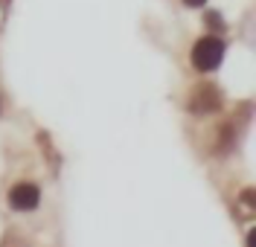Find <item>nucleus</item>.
<instances>
[{"label": "nucleus", "mask_w": 256, "mask_h": 247, "mask_svg": "<svg viewBox=\"0 0 256 247\" xmlns=\"http://www.w3.org/2000/svg\"><path fill=\"white\" fill-rule=\"evenodd\" d=\"M218 105H222V93H218V87L216 84H195L190 93V111L195 114H212V111H218Z\"/></svg>", "instance_id": "2"}, {"label": "nucleus", "mask_w": 256, "mask_h": 247, "mask_svg": "<svg viewBox=\"0 0 256 247\" xmlns=\"http://www.w3.org/2000/svg\"><path fill=\"white\" fill-rule=\"evenodd\" d=\"M207 23H210V26H216V29H222V26H224L222 15H216V12H210V15H207Z\"/></svg>", "instance_id": "4"}, {"label": "nucleus", "mask_w": 256, "mask_h": 247, "mask_svg": "<svg viewBox=\"0 0 256 247\" xmlns=\"http://www.w3.org/2000/svg\"><path fill=\"white\" fill-rule=\"evenodd\" d=\"M38 201H41V192H38L35 183H15L12 192H9V204H12V210H18V213L35 210Z\"/></svg>", "instance_id": "3"}, {"label": "nucleus", "mask_w": 256, "mask_h": 247, "mask_svg": "<svg viewBox=\"0 0 256 247\" xmlns=\"http://www.w3.org/2000/svg\"><path fill=\"white\" fill-rule=\"evenodd\" d=\"M184 3H186V6H204L207 0H184Z\"/></svg>", "instance_id": "5"}, {"label": "nucleus", "mask_w": 256, "mask_h": 247, "mask_svg": "<svg viewBox=\"0 0 256 247\" xmlns=\"http://www.w3.org/2000/svg\"><path fill=\"white\" fill-rule=\"evenodd\" d=\"M222 55H224L222 38L207 35V38H201L192 47V64L198 67V70H204V73H210V70H216V67L222 64Z\"/></svg>", "instance_id": "1"}]
</instances>
